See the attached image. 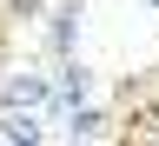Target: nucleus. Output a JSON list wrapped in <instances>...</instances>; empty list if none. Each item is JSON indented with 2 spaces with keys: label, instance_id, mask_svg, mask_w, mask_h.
Listing matches in <instances>:
<instances>
[{
  "label": "nucleus",
  "instance_id": "obj_3",
  "mask_svg": "<svg viewBox=\"0 0 159 146\" xmlns=\"http://www.w3.org/2000/svg\"><path fill=\"white\" fill-rule=\"evenodd\" d=\"M86 87H93V73H86V67H66V80H60V100H66V106H80V100H86Z\"/></svg>",
  "mask_w": 159,
  "mask_h": 146
},
{
  "label": "nucleus",
  "instance_id": "obj_6",
  "mask_svg": "<svg viewBox=\"0 0 159 146\" xmlns=\"http://www.w3.org/2000/svg\"><path fill=\"white\" fill-rule=\"evenodd\" d=\"M152 7H159V0H152Z\"/></svg>",
  "mask_w": 159,
  "mask_h": 146
},
{
  "label": "nucleus",
  "instance_id": "obj_4",
  "mask_svg": "<svg viewBox=\"0 0 159 146\" xmlns=\"http://www.w3.org/2000/svg\"><path fill=\"white\" fill-rule=\"evenodd\" d=\"M99 126H106V120H99L93 106H73V126H66V133H73V139H93Z\"/></svg>",
  "mask_w": 159,
  "mask_h": 146
},
{
  "label": "nucleus",
  "instance_id": "obj_5",
  "mask_svg": "<svg viewBox=\"0 0 159 146\" xmlns=\"http://www.w3.org/2000/svg\"><path fill=\"white\" fill-rule=\"evenodd\" d=\"M13 13H40V0H13Z\"/></svg>",
  "mask_w": 159,
  "mask_h": 146
},
{
  "label": "nucleus",
  "instance_id": "obj_2",
  "mask_svg": "<svg viewBox=\"0 0 159 146\" xmlns=\"http://www.w3.org/2000/svg\"><path fill=\"white\" fill-rule=\"evenodd\" d=\"M0 139H7V146H40V126H33V113L7 106V113H0Z\"/></svg>",
  "mask_w": 159,
  "mask_h": 146
},
{
  "label": "nucleus",
  "instance_id": "obj_1",
  "mask_svg": "<svg viewBox=\"0 0 159 146\" xmlns=\"http://www.w3.org/2000/svg\"><path fill=\"white\" fill-rule=\"evenodd\" d=\"M47 100H53V87L40 73H13L7 80V106H47Z\"/></svg>",
  "mask_w": 159,
  "mask_h": 146
}]
</instances>
